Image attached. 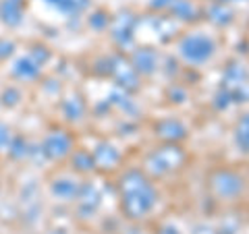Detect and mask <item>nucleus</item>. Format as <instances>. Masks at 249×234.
<instances>
[{"instance_id":"f257e3e1","label":"nucleus","mask_w":249,"mask_h":234,"mask_svg":"<svg viewBox=\"0 0 249 234\" xmlns=\"http://www.w3.org/2000/svg\"><path fill=\"white\" fill-rule=\"evenodd\" d=\"M133 186H135V191L131 189V186L124 184V189H127V209H129V214L133 217H139L152 207L154 195L150 191V186L145 184L143 178H137V183Z\"/></svg>"},{"instance_id":"f03ea898","label":"nucleus","mask_w":249,"mask_h":234,"mask_svg":"<svg viewBox=\"0 0 249 234\" xmlns=\"http://www.w3.org/2000/svg\"><path fill=\"white\" fill-rule=\"evenodd\" d=\"M183 54L193 62H201L212 54V44L204 40V37H189L183 44Z\"/></svg>"},{"instance_id":"7ed1b4c3","label":"nucleus","mask_w":249,"mask_h":234,"mask_svg":"<svg viewBox=\"0 0 249 234\" xmlns=\"http://www.w3.org/2000/svg\"><path fill=\"white\" fill-rule=\"evenodd\" d=\"M239 145L243 147L245 151H249V118H245L243 122H241V127H239Z\"/></svg>"}]
</instances>
